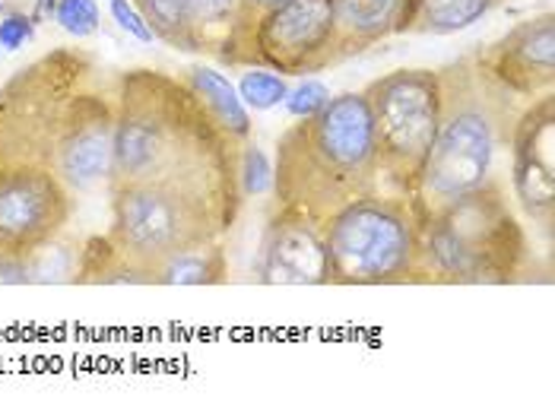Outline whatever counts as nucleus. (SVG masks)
Wrapping results in <instances>:
<instances>
[{
  "mask_svg": "<svg viewBox=\"0 0 555 412\" xmlns=\"http://www.w3.org/2000/svg\"><path fill=\"white\" fill-rule=\"evenodd\" d=\"M242 143L216 121L204 99L166 70L115 77V143L108 188L150 184L210 204L235 226L245 204Z\"/></svg>",
  "mask_w": 555,
  "mask_h": 412,
  "instance_id": "f257e3e1",
  "label": "nucleus"
},
{
  "mask_svg": "<svg viewBox=\"0 0 555 412\" xmlns=\"http://www.w3.org/2000/svg\"><path fill=\"white\" fill-rule=\"evenodd\" d=\"M372 112L362 92H340L311 115L296 118L276 140L273 209L324 226L346 204L382 191Z\"/></svg>",
  "mask_w": 555,
  "mask_h": 412,
  "instance_id": "f03ea898",
  "label": "nucleus"
},
{
  "mask_svg": "<svg viewBox=\"0 0 555 412\" xmlns=\"http://www.w3.org/2000/svg\"><path fill=\"white\" fill-rule=\"evenodd\" d=\"M438 77L441 121L416 191L410 194L423 219L438 206L499 181V163L508 156L514 124L527 105L502 82L492 80L473 51L448 67H438Z\"/></svg>",
  "mask_w": 555,
  "mask_h": 412,
  "instance_id": "7ed1b4c3",
  "label": "nucleus"
},
{
  "mask_svg": "<svg viewBox=\"0 0 555 412\" xmlns=\"http://www.w3.org/2000/svg\"><path fill=\"white\" fill-rule=\"evenodd\" d=\"M527 260V232L499 178L423 219L416 283L505 286L524 273Z\"/></svg>",
  "mask_w": 555,
  "mask_h": 412,
  "instance_id": "20e7f679",
  "label": "nucleus"
},
{
  "mask_svg": "<svg viewBox=\"0 0 555 412\" xmlns=\"http://www.w3.org/2000/svg\"><path fill=\"white\" fill-rule=\"evenodd\" d=\"M321 229L334 286L416 283L423 213L410 194H365L337 209Z\"/></svg>",
  "mask_w": 555,
  "mask_h": 412,
  "instance_id": "39448f33",
  "label": "nucleus"
},
{
  "mask_svg": "<svg viewBox=\"0 0 555 412\" xmlns=\"http://www.w3.org/2000/svg\"><path fill=\"white\" fill-rule=\"evenodd\" d=\"M102 70L92 54L54 48L0 86V163L54 168V150L77 95Z\"/></svg>",
  "mask_w": 555,
  "mask_h": 412,
  "instance_id": "423d86ee",
  "label": "nucleus"
},
{
  "mask_svg": "<svg viewBox=\"0 0 555 412\" xmlns=\"http://www.w3.org/2000/svg\"><path fill=\"white\" fill-rule=\"evenodd\" d=\"M108 194L112 229L105 239L150 276V286L156 267L169 260L171 254L222 242V235L232 229L210 204L169 188L118 184L108 188Z\"/></svg>",
  "mask_w": 555,
  "mask_h": 412,
  "instance_id": "0eeeda50",
  "label": "nucleus"
},
{
  "mask_svg": "<svg viewBox=\"0 0 555 412\" xmlns=\"http://www.w3.org/2000/svg\"><path fill=\"white\" fill-rule=\"evenodd\" d=\"M372 112L382 181L397 194H413L441 121V77L431 67H400L365 89Z\"/></svg>",
  "mask_w": 555,
  "mask_h": 412,
  "instance_id": "6e6552de",
  "label": "nucleus"
},
{
  "mask_svg": "<svg viewBox=\"0 0 555 412\" xmlns=\"http://www.w3.org/2000/svg\"><path fill=\"white\" fill-rule=\"evenodd\" d=\"M219 64L308 77L343 64L334 0H280L238 23Z\"/></svg>",
  "mask_w": 555,
  "mask_h": 412,
  "instance_id": "1a4fd4ad",
  "label": "nucleus"
},
{
  "mask_svg": "<svg viewBox=\"0 0 555 412\" xmlns=\"http://www.w3.org/2000/svg\"><path fill=\"white\" fill-rule=\"evenodd\" d=\"M74 191L39 163H0V257H33L67 232Z\"/></svg>",
  "mask_w": 555,
  "mask_h": 412,
  "instance_id": "9d476101",
  "label": "nucleus"
},
{
  "mask_svg": "<svg viewBox=\"0 0 555 412\" xmlns=\"http://www.w3.org/2000/svg\"><path fill=\"white\" fill-rule=\"evenodd\" d=\"M105 74V70H102ZM86 86L74 102V112L54 150V171L74 194L108 184L112 175V143H115V80L105 77Z\"/></svg>",
  "mask_w": 555,
  "mask_h": 412,
  "instance_id": "9b49d317",
  "label": "nucleus"
},
{
  "mask_svg": "<svg viewBox=\"0 0 555 412\" xmlns=\"http://www.w3.org/2000/svg\"><path fill=\"white\" fill-rule=\"evenodd\" d=\"M508 159L514 201L550 239L555 226V92L524 105L514 124Z\"/></svg>",
  "mask_w": 555,
  "mask_h": 412,
  "instance_id": "f8f14e48",
  "label": "nucleus"
},
{
  "mask_svg": "<svg viewBox=\"0 0 555 412\" xmlns=\"http://www.w3.org/2000/svg\"><path fill=\"white\" fill-rule=\"evenodd\" d=\"M479 67L524 102H533L555 86V16L546 10L527 16L505 36L473 51Z\"/></svg>",
  "mask_w": 555,
  "mask_h": 412,
  "instance_id": "ddd939ff",
  "label": "nucleus"
},
{
  "mask_svg": "<svg viewBox=\"0 0 555 412\" xmlns=\"http://www.w3.org/2000/svg\"><path fill=\"white\" fill-rule=\"evenodd\" d=\"M257 280L263 286H331L324 229L273 209L257 254Z\"/></svg>",
  "mask_w": 555,
  "mask_h": 412,
  "instance_id": "4468645a",
  "label": "nucleus"
},
{
  "mask_svg": "<svg viewBox=\"0 0 555 412\" xmlns=\"http://www.w3.org/2000/svg\"><path fill=\"white\" fill-rule=\"evenodd\" d=\"M416 0H334V23L343 61L372 51L390 36H403V23Z\"/></svg>",
  "mask_w": 555,
  "mask_h": 412,
  "instance_id": "2eb2a0df",
  "label": "nucleus"
},
{
  "mask_svg": "<svg viewBox=\"0 0 555 412\" xmlns=\"http://www.w3.org/2000/svg\"><path fill=\"white\" fill-rule=\"evenodd\" d=\"M502 3L505 0H416L403 23V36H454Z\"/></svg>",
  "mask_w": 555,
  "mask_h": 412,
  "instance_id": "dca6fc26",
  "label": "nucleus"
},
{
  "mask_svg": "<svg viewBox=\"0 0 555 412\" xmlns=\"http://www.w3.org/2000/svg\"><path fill=\"white\" fill-rule=\"evenodd\" d=\"M181 77H184V82L204 99V105L210 108V115H214L216 121L222 124L238 143L251 140V133H255V127H251V112H248V105L242 102V95H238V89H235L232 82L225 80L222 74H216L214 67H204V64L188 67Z\"/></svg>",
  "mask_w": 555,
  "mask_h": 412,
  "instance_id": "f3484780",
  "label": "nucleus"
},
{
  "mask_svg": "<svg viewBox=\"0 0 555 412\" xmlns=\"http://www.w3.org/2000/svg\"><path fill=\"white\" fill-rule=\"evenodd\" d=\"M181 10L188 20L194 54H210L219 61L238 26L242 0H181Z\"/></svg>",
  "mask_w": 555,
  "mask_h": 412,
  "instance_id": "a211bd4d",
  "label": "nucleus"
},
{
  "mask_svg": "<svg viewBox=\"0 0 555 412\" xmlns=\"http://www.w3.org/2000/svg\"><path fill=\"white\" fill-rule=\"evenodd\" d=\"M229 280V254L222 242L171 254L153 273V286H219Z\"/></svg>",
  "mask_w": 555,
  "mask_h": 412,
  "instance_id": "6ab92c4d",
  "label": "nucleus"
},
{
  "mask_svg": "<svg viewBox=\"0 0 555 412\" xmlns=\"http://www.w3.org/2000/svg\"><path fill=\"white\" fill-rule=\"evenodd\" d=\"M80 257H83V245L64 242V235H61L48 247H42L39 254L29 257V276H33V283H77Z\"/></svg>",
  "mask_w": 555,
  "mask_h": 412,
  "instance_id": "aec40b11",
  "label": "nucleus"
},
{
  "mask_svg": "<svg viewBox=\"0 0 555 412\" xmlns=\"http://www.w3.org/2000/svg\"><path fill=\"white\" fill-rule=\"evenodd\" d=\"M235 89H238L242 102L248 105V112H270V108L283 105L289 95L286 77H280L273 70H260V67H248V74H242Z\"/></svg>",
  "mask_w": 555,
  "mask_h": 412,
  "instance_id": "412c9836",
  "label": "nucleus"
},
{
  "mask_svg": "<svg viewBox=\"0 0 555 412\" xmlns=\"http://www.w3.org/2000/svg\"><path fill=\"white\" fill-rule=\"evenodd\" d=\"M238 181H242V194L248 197H260L273 188V163L267 159V153L245 140L242 143V165H238Z\"/></svg>",
  "mask_w": 555,
  "mask_h": 412,
  "instance_id": "4be33fe9",
  "label": "nucleus"
},
{
  "mask_svg": "<svg viewBox=\"0 0 555 412\" xmlns=\"http://www.w3.org/2000/svg\"><path fill=\"white\" fill-rule=\"evenodd\" d=\"M54 23L74 39H89L99 33L102 13L95 0H61L54 10Z\"/></svg>",
  "mask_w": 555,
  "mask_h": 412,
  "instance_id": "5701e85b",
  "label": "nucleus"
},
{
  "mask_svg": "<svg viewBox=\"0 0 555 412\" xmlns=\"http://www.w3.org/2000/svg\"><path fill=\"white\" fill-rule=\"evenodd\" d=\"M33 39H36V20H33V13L20 10L13 3H3L0 7V48L13 54V51L26 48Z\"/></svg>",
  "mask_w": 555,
  "mask_h": 412,
  "instance_id": "b1692460",
  "label": "nucleus"
},
{
  "mask_svg": "<svg viewBox=\"0 0 555 412\" xmlns=\"http://www.w3.org/2000/svg\"><path fill=\"white\" fill-rule=\"evenodd\" d=\"M327 102H331V89L321 80L305 77L296 89H289V95H286L283 105H286V112H289L293 118H311V115H318Z\"/></svg>",
  "mask_w": 555,
  "mask_h": 412,
  "instance_id": "393cba45",
  "label": "nucleus"
},
{
  "mask_svg": "<svg viewBox=\"0 0 555 412\" xmlns=\"http://www.w3.org/2000/svg\"><path fill=\"white\" fill-rule=\"evenodd\" d=\"M108 10H112V20L118 23L121 33H128L130 39L143 41V44H153L156 33L150 29V23L143 20V13L133 7V0H108Z\"/></svg>",
  "mask_w": 555,
  "mask_h": 412,
  "instance_id": "a878e982",
  "label": "nucleus"
},
{
  "mask_svg": "<svg viewBox=\"0 0 555 412\" xmlns=\"http://www.w3.org/2000/svg\"><path fill=\"white\" fill-rule=\"evenodd\" d=\"M29 260L26 257H0V286H29Z\"/></svg>",
  "mask_w": 555,
  "mask_h": 412,
  "instance_id": "bb28decb",
  "label": "nucleus"
},
{
  "mask_svg": "<svg viewBox=\"0 0 555 412\" xmlns=\"http://www.w3.org/2000/svg\"><path fill=\"white\" fill-rule=\"evenodd\" d=\"M57 3L61 0H36V10H33V20H36V26L44 23V20H54V10H57Z\"/></svg>",
  "mask_w": 555,
  "mask_h": 412,
  "instance_id": "cd10ccee",
  "label": "nucleus"
},
{
  "mask_svg": "<svg viewBox=\"0 0 555 412\" xmlns=\"http://www.w3.org/2000/svg\"><path fill=\"white\" fill-rule=\"evenodd\" d=\"M273 3H280V0H242V16H238V23L251 20L255 13L267 10V7H273Z\"/></svg>",
  "mask_w": 555,
  "mask_h": 412,
  "instance_id": "c85d7f7f",
  "label": "nucleus"
}]
</instances>
